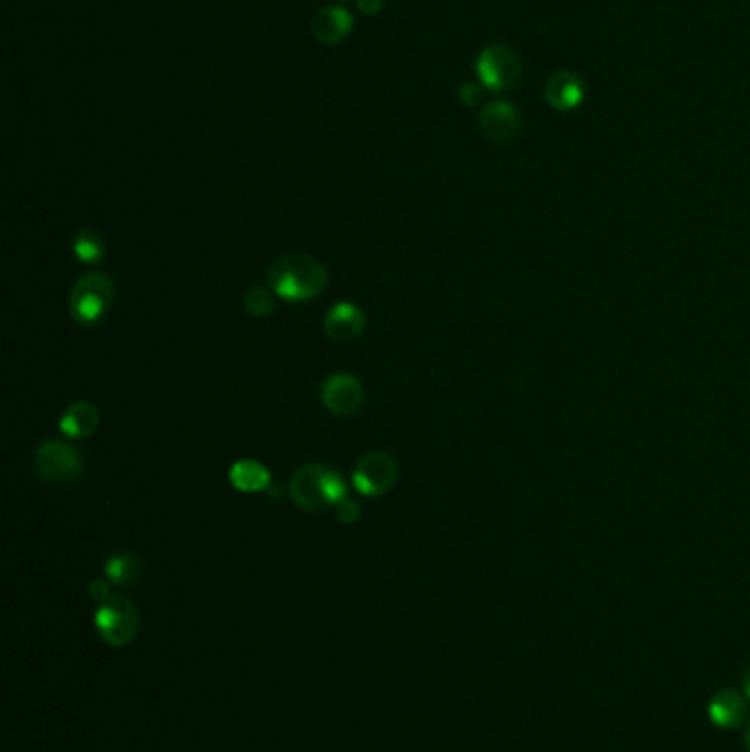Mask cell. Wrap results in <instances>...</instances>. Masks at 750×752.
<instances>
[{
  "label": "cell",
  "mask_w": 750,
  "mask_h": 752,
  "mask_svg": "<svg viewBox=\"0 0 750 752\" xmlns=\"http://www.w3.org/2000/svg\"><path fill=\"white\" fill-rule=\"evenodd\" d=\"M398 462L387 451H371L360 458L353 471V486L366 497H381L394 488Z\"/></svg>",
  "instance_id": "7"
},
{
  "label": "cell",
  "mask_w": 750,
  "mask_h": 752,
  "mask_svg": "<svg viewBox=\"0 0 750 752\" xmlns=\"http://www.w3.org/2000/svg\"><path fill=\"white\" fill-rule=\"evenodd\" d=\"M141 627V616L137 605L121 597V594H113L108 601L97 605L95 612V630L99 634V638L113 647V649H121L128 647Z\"/></svg>",
  "instance_id": "4"
},
{
  "label": "cell",
  "mask_w": 750,
  "mask_h": 752,
  "mask_svg": "<svg viewBox=\"0 0 750 752\" xmlns=\"http://www.w3.org/2000/svg\"><path fill=\"white\" fill-rule=\"evenodd\" d=\"M383 0H357V9L364 15H378L383 11Z\"/></svg>",
  "instance_id": "22"
},
{
  "label": "cell",
  "mask_w": 750,
  "mask_h": 752,
  "mask_svg": "<svg viewBox=\"0 0 750 752\" xmlns=\"http://www.w3.org/2000/svg\"><path fill=\"white\" fill-rule=\"evenodd\" d=\"M269 289L285 302H307L324 293L329 273L322 262L304 254L280 256L267 273Z\"/></svg>",
  "instance_id": "1"
},
{
  "label": "cell",
  "mask_w": 750,
  "mask_h": 752,
  "mask_svg": "<svg viewBox=\"0 0 750 752\" xmlns=\"http://www.w3.org/2000/svg\"><path fill=\"white\" fill-rule=\"evenodd\" d=\"M744 749L750 752V720L747 722V731H744Z\"/></svg>",
  "instance_id": "24"
},
{
  "label": "cell",
  "mask_w": 750,
  "mask_h": 752,
  "mask_svg": "<svg viewBox=\"0 0 750 752\" xmlns=\"http://www.w3.org/2000/svg\"><path fill=\"white\" fill-rule=\"evenodd\" d=\"M742 683H744V691H747V698L750 700V667H747L744 676H742Z\"/></svg>",
  "instance_id": "23"
},
{
  "label": "cell",
  "mask_w": 750,
  "mask_h": 752,
  "mask_svg": "<svg viewBox=\"0 0 750 752\" xmlns=\"http://www.w3.org/2000/svg\"><path fill=\"white\" fill-rule=\"evenodd\" d=\"M104 572L113 586H132L141 577V559L132 552H117L104 563Z\"/></svg>",
  "instance_id": "16"
},
{
  "label": "cell",
  "mask_w": 750,
  "mask_h": 752,
  "mask_svg": "<svg viewBox=\"0 0 750 752\" xmlns=\"http://www.w3.org/2000/svg\"><path fill=\"white\" fill-rule=\"evenodd\" d=\"M88 597L99 605V603H104V601H108L110 597H113V592H110V581L108 579H95V581H90V586H88Z\"/></svg>",
  "instance_id": "21"
},
{
  "label": "cell",
  "mask_w": 750,
  "mask_h": 752,
  "mask_svg": "<svg viewBox=\"0 0 750 752\" xmlns=\"http://www.w3.org/2000/svg\"><path fill=\"white\" fill-rule=\"evenodd\" d=\"M289 495L298 508L322 513L349 497V484L340 471L326 464H307L293 473Z\"/></svg>",
  "instance_id": "2"
},
{
  "label": "cell",
  "mask_w": 750,
  "mask_h": 752,
  "mask_svg": "<svg viewBox=\"0 0 750 752\" xmlns=\"http://www.w3.org/2000/svg\"><path fill=\"white\" fill-rule=\"evenodd\" d=\"M544 97L553 110L570 112L583 104L586 84L575 71L559 68V71L548 75V79L544 84Z\"/></svg>",
  "instance_id": "9"
},
{
  "label": "cell",
  "mask_w": 750,
  "mask_h": 752,
  "mask_svg": "<svg viewBox=\"0 0 750 752\" xmlns=\"http://www.w3.org/2000/svg\"><path fill=\"white\" fill-rule=\"evenodd\" d=\"M84 460L79 451L62 440H44L33 455V471L46 484L71 482L82 475Z\"/></svg>",
  "instance_id": "6"
},
{
  "label": "cell",
  "mask_w": 750,
  "mask_h": 752,
  "mask_svg": "<svg viewBox=\"0 0 750 752\" xmlns=\"http://www.w3.org/2000/svg\"><path fill=\"white\" fill-rule=\"evenodd\" d=\"M113 300H115V282L101 271H90V273H84L73 284L71 296H68V313L75 324L95 326L108 315Z\"/></svg>",
  "instance_id": "3"
},
{
  "label": "cell",
  "mask_w": 750,
  "mask_h": 752,
  "mask_svg": "<svg viewBox=\"0 0 750 752\" xmlns=\"http://www.w3.org/2000/svg\"><path fill=\"white\" fill-rule=\"evenodd\" d=\"M335 515L342 524H357L362 519V504L346 497L335 506Z\"/></svg>",
  "instance_id": "19"
},
{
  "label": "cell",
  "mask_w": 750,
  "mask_h": 752,
  "mask_svg": "<svg viewBox=\"0 0 750 752\" xmlns=\"http://www.w3.org/2000/svg\"><path fill=\"white\" fill-rule=\"evenodd\" d=\"M366 331V313L353 302L335 304L324 318V333L331 342L349 344Z\"/></svg>",
  "instance_id": "11"
},
{
  "label": "cell",
  "mask_w": 750,
  "mask_h": 752,
  "mask_svg": "<svg viewBox=\"0 0 750 752\" xmlns=\"http://www.w3.org/2000/svg\"><path fill=\"white\" fill-rule=\"evenodd\" d=\"M458 99H460L464 106H469V108L478 106V104L482 101V84H480V82H464V84H460V88H458Z\"/></svg>",
  "instance_id": "20"
},
{
  "label": "cell",
  "mask_w": 750,
  "mask_h": 752,
  "mask_svg": "<svg viewBox=\"0 0 750 752\" xmlns=\"http://www.w3.org/2000/svg\"><path fill=\"white\" fill-rule=\"evenodd\" d=\"M353 26H355V20H353L351 11L340 7V4L322 7L313 15V22H311V31H313L315 40L326 44V46L342 44L353 33Z\"/></svg>",
  "instance_id": "12"
},
{
  "label": "cell",
  "mask_w": 750,
  "mask_h": 752,
  "mask_svg": "<svg viewBox=\"0 0 750 752\" xmlns=\"http://www.w3.org/2000/svg\"><path fill=\"white\" fill-rule=\"evenodd\" d=\"M99 420H101L99 409L93 402L77 400L64 409V413L60 418V431L66 438L82 440V438H88L97 431Z\"/></svg>",
  "instance_id": "14"
},
{
  "label": "cell",
  "mask_w": 750,
  "mask_h": 752,
  "mask_svg": "<svg viewBox=\"0 0 750 752\" xmlns=\"http://www.w3.org/2000/svg\"><path fill=\"white\" fill-rule=\"evenodd\" d=\"M364 385L355 375L338 373L322 383V402L338 416H353L364 405Z\"/></svg>",
  "instance_id": "8"
},
{
  "label": "cell",
  "mask_w": 750,
  "mask_h": 752,
  "mask_svg": "<svg viewBox=\"0 0 750 752\" xmlns=\"http://www.w3.org/2000/svg\"><path fill=\"white\" fill-rule=\"evenodd\" d=\"M276 293L265 289V287H251L247 289V293L243 296V307L251 318H269L276 309Z\"/></svg>",
  "instance_id": "18"
},
{
  "label": "cell",
  "mask_w": 750,
  "mask_h": 752,
  "mask_svg": "<svg viewBox=\"0 0 750 752\" xmlns=\"http://www.w3.org/2000/svg\"><path fill=\"white\" fill-rule=\"evenodd\" d=\"M71 249L75 254V258L84 265H97L106 258V243L101 238L99 232L95 229H82L75 234Z\"/></svg>",
  "instance_id": "17"
},
{
  "label": "cell",
  "mask_w": 750,
  "mask_h": 752,
  "mask_svg": "<svg viewBox=\"0 0 750 752\" xmlns=\"http://www.w3.org/2000/svg\"><path fill=\"white\" fill-rule=\"evenodd\" d=\"M707 713H709L711 724H716L720 729H738V727L747 724V720H749L747 700L733 689L718 691L711 698Z\"/></svg>",
  "instance_id": "13"
},
{
  "label": "cell",
  "mask_w": 750,
  "mask_h": 752,
  "mask_svg": "<svg viewBox=\"0 0 750 752\" xmlns=\"http://www.w3.org/2000/svg\"><path fill=\"white\" fill-rule=\"evenodd\" d=\"M229 484L240 493H260L271 486V471L254 458H243L232 464Z\"/></svg>",
  "instance_id": "15"
},
{
  "label": "cell",
  "mask_w": 750,
  "mask_h": 752,
  "mask_svg": "<svg viewBox=\"0 0 750 752\" xmlns=\"http://www.w3.org/2000/svg\"><path fill=\"white\" fill-rule=\"evenodd\" d=\"M480 128L493 143H508L519 132V112L511 101H491L480 110Z\"/></svg>",
  "instance_id": "10"
},
{
  "label": "cell",
  "mask_w": 750,
  "mask_h": 752,
  "mask_svg": "<svg viewBox=\"0 0 750 752\" xmlns=\"http://www.w3.org/2000/svg\"><path fill=\"white\" fill-rule=\"evenodd\" d=\"M475 73L484 88L493 93H506L513 90L522 79V57L511 44L493 42L480 51L475 60Z\"/></svg>",
  "instance_id": "5"
}]
</instances>
